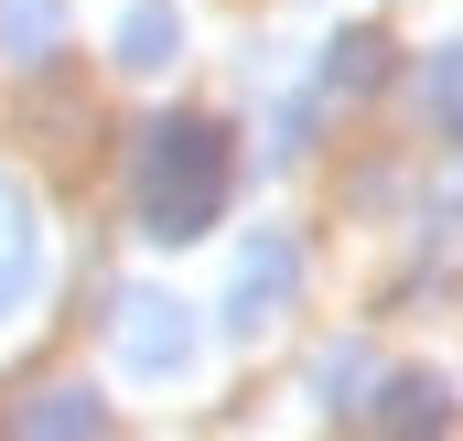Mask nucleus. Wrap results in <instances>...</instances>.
I'll return each instance as SVG.
<instances>
[{
    "mask_svg": "<svg viewBox=\"0 0 463 441\" xmlns=\"http://www.w3.org/2000/svg\"><path fill=\"white\" fill-rule=\"evenodd\" d=\"M324 87H377V33H345V43H335Z\"/></svg>",
    "mask_w": 463,
    "mask_h": 441,
    "instance_id": "6e6552de",
    "label": "nucleus"
},
{
    "mask_svg": "<svg viewBox=\"0 0 463 441\" xmlns=\"http://www.w3.org/2000/svg\"><path fill=\"white\" fill-rule=\"evenodd\" d=\"M33 280H43V226H33V194L22 183H0V324L33 302Z\"/></svg>",
    "mask_w": 463,
    "mask_h": 441,
    "instance_id": "20e7f679",
    "label": "nucleus"
},
{
    "mask_svg": "<svg viewBox=\"0 0 463 441\" xmlns=\"http://www.w3.org/2000/svg\"><path fill=\"white\" fill-rule=\"evenodd\" d=\"M377 420L420 431V420H442V388H431V377H388V409H377Z\"/></svg>",
    "mask_w": 463,
    "mask_h": 441,
    "instance_id": "0eeeda50",
    "label": "nucleus"
},
{
    "mask_svg": "<svg viewBox=\"0 0 463 441\" xmlns=\"http://www.w3.org/2000/svg\"><path fill=\"white\" fill-rule=\"evenodd\" d=\"M129 183H140V226H151L162 248L205 237L216 205H227V129H205V118H151Z\"/></svg>",
    "mask_w": 463,
    "mask_h": 441,
    "instance_id": "f257e3e1",
    "label": "nucleus"
},
{
    "mask_svg": "<svg viewBox=\"0 0 463 441\" xmlns=\"http://www.w3.org/2000/svg\"><path fill=\"white\" fill-rule=\"evenodd\" d=\"M173 43H184V22H173L162 0H140V11L118 22V65H129V76H162V65H173Z\"/></svg>",
    "mask_w": 463,
    "mask_h": 441,
    "instance_id": "423d86ee",
    "label": "nucleus"
},
{
    "mask_svg": "<svg viewBox=\"0 0 463 441\" xmlns=\"http://www.w3.org/2000/svg\"><path fill=\"white\" fill-rule=\"evenodd\" d=\"M291 280H302L291 237H259V248L237 258V291H227V333H269V324H280V302H291Z\"/></svg>",
    "mask_w": 463,
    "mask_h": 441,
    "instance_id": "7ed1b4c3",
    "label": "nucleus"
},
{
    "mask_svg": "<svg viewBox=\"0 0 463 441\" xmlns=\"http://www.w3.org/2000/svg\"><path fill=\"white\" fill-rule=\"evenodd\" d=\"M118 366L129 377H184L194 366V324H184V302H162V291H118Z\"/></svg>",
    "mask_w": 463,
    "mask_h": 441,
    "instance_id": "f03ea898",
    "label": "nucleus"
},
{
    "mask_svg": "<svg viewBox=\"0 0 463 441\" xmlns=\"http://www.w3.org/2000/svg\"><path fill=\"white\" fill-rule=\"evenodd\" d=\"M98 420H109V409H98L87 388H65V399H43V409H33V431H98Z\"/></svg>",
    "mask_w": 463,
    "mask_h": 441,
    "instance_id": "9d476101",
    "label": "nucleus"
},
{
    "mask_svg": "<svg viewBox=\"0 0 463 441\" xmlns=\"http://www.w3.org/2000/svg\"><path fill=\"white\" fill-rule=\"evenodd\" d=\"M65 43V0H0V54L11 65H43Z\"/></svg>",
    "mask_w": 463,
    "mask_h": 441,
    "instance_id": "39448f33",
    "label": "nucleus"
},
{
    "mask_svg": "<svg viewBox=\"0 0 463 441\" xmlns=\"http://www.w3.org/2000/svg\"><path fill=\"white\" fill-rule=\"evenodd\" d=\"M431 118H442V129L463 140V43L442 54V65H431Z\"/></svg>",
    "mask_w": 463,
    "mask_h": 441,
    "instance_id": "1a4fd4ad",
    "label": "nucleus"
}]
</instances>
